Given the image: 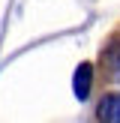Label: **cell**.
Returning a JSON list of instances; mask_svg holds the SVG:
<instances>
[{
    "instance_id": "1",
    "label": "cell",
    "mask_w": 120,
    "mask_h": 123,
    "mask_svg": "<svg viewBox=\"0 0 120 123\" xmlns=\"http://www.w3.org/2000/svg\"><path fill=\"white\" fill-rule=\"evenodd\" d=\"M96 117L105 123H120V93H105L99 99V108H96Z\"/></svg>"
},
{
    "instance_id": "2",
    "label": "cell",
    "mask_w": 120,
    "mask_h": 123,
    "mask_svg": "<svg viewBox=\"0 0 120 123\" xmlns=\"http://www.w3.org/2000/svg\"><path fill=\"white\" fill-rule=\"evenodd\" d=\"M90 87H93V66L90 63H81L75 69V81H72V90H75V96L78 99H87L90 96Z\"/></svg>"
},
{
    "instance_id": "3",
    "label": "cell",
    "mask_w": 120,
    "mask_h": 123,
    "mask_svg": "<svg viewBox=\"0 0 120 123\" xmlns=\"http://www.w3.org/2000/svg\"><path fill=\"white\" fill-rule=\"evenodd\" d=\"M105 63L111 66L114 72H120V39H114L111 45L105 48Z\"/></svg>"
}]
</instances>
